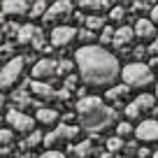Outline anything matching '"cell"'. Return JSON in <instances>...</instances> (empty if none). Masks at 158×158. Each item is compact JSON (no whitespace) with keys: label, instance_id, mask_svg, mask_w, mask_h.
Segmentation results:
<instances>
[{"label":"cell","instance_id":"f546056e","mask_svg":"<svg viewBox=\"0 0 158 158\" xmlns=\"http://www.w3.org/2000/svg\"><path fill=\"white\" fill-rule=\"evenodd\" d=\"M30 44H33L35 49H42V47H44V35H42L40 28H35V35H33V42H30Z\"/></svg>","mask_w":158,"mask_h":158},{"label":"cell","instance_id":"f1b7e54d","mask_svg":"<svg viewBox=\"0 0 158 158\" xmlns=\"http://www.w3.org/2000/svg\"><path fill=\"white\" fill-rule=\"evenodd\" d=\"M123 16H126V10H123V7H112V10H109V19L116 21V23H121V21H123Z\"/></svg>","mask_w":158,"mask_h":158},{"label":"cell","instance_id":"9a60e30c","mask_svg":"<svg viewBox=\"0 0 158 158\" xmlns=\"http://www.w3.org/2000/svg\"><path fill=\"white\" fill-rule=\"evenodd\" d=\"M35 121H40L42 126H54L56 121H58V112L51 107H44V109H40L37 114H35Z\"/></svg>","mask_w":158,"mask_h":158},{"label":"cell","instance_id":"30bf717a","mask_svg":"<svg viewBox=\"0 0 158 158\" xmlns=\"http://www.w3.org/2000/svg\"><path fill=\"white\" fill-rule=\"evenodd\" d=\"M135 137L142 139V142H158V121L147 118L135 128Z\"/></svg>","mask_w":158,"mask_h":158},{"label":"cell","instance_id":"5bb4252c","mask_svg":"<svg viewBox=\"0 0 158 158\" xmlns=\"http://www.w3.org/2000/svg\"><path fill=\"white\" fill-rule=\"evenodd\" d=\"M135 40V30L133 28H128V26H121V28L116 30V35H114V42L112 44L116 47V49H123L128 42H133Z\"/></svg>","mask_w":158,"mask_h":158},{"label":"cell","instance_id":"7c38bea8","mask_svg":"<svg viewBox=\"0 0 158 158\" xmlns=\"http://www.w3.org/2000/svg\"><path fill=\"white\" fill-rule=\"evenodd\" d=\"M2 14H10V16H23V14H30V5L28 0H5L0 5Z\"/></svg>","mask_w":158,"mask_h":158},{"label":"cell","instance_id":"e0dca14e","mask_svg":"<svg viewBox=\"0 0 158 158\" xmlns=\"http://www.w3.org/2000/svg\"><path fill=\"white\" fill-rule=\"evenodd\" d=\"M84 23H86V30H91V33L105 28V19H102L100 14H89V16H84Z\"/></svg>","mask_w":158,"mask_h":158},{"label":"cell","instance_id":"2e32d148","mask_svg":"<svg viewBox=\"0 0 158 158\" xmlns=\"http://www.w3.org/2000/svg\"><path fill=\"white\" fill-rule=\"evenodd\" d=\"M30 91H33L35 95H40V98H51V95H54V89H51V84H47V81H33V84H30Z\"/></svg>","mask_w":158,"mask_h":158},{"label":"cell","instance_id":"9c48e42d","mask_svg":"<svg viewBox=\"0 0 158 158\" xmlns=\"http://www.w3.org/2000/svg\"><path fill=\"white\" fill-rule=\"evenodd\" d=\"M77 37V30L70 28V26H56L51 30V47H68L72 40Z\"/></svg>","mask_w":158,"mask_h":158},{"label":"cell","instance_id":"836d02e7","mask_svg":"<svg viewBox=\"0 0 158 158\" xmlns=\"http://www.w3.org/2000/svg\"><path fill=\"white\" fill-rule=\"evenodd\" d=\"M149 156H151V151H149L147 147H139L137 149V158H149Z\"/></svg>","mask_w":158,"mask_h":158},{"label":"cell","instance_id":"ffe728a7","mask_svg":"<svg viewBox=\"0 0 158 158\" xmlns=\"http://www.w3.org/2000/svg\"><path fill=\"white\" fill-rule=\"evenodd\" d=\"M128 86H123V84H121V86H112V89H109L107 91V98L109 100H123L126 98V95H128Z\"/></svg>","mask_w":158,"mask_h":158},{"label":"cell","instance_id":"d6a6232c","mask_svg":"<svg viewBox=\"0 0 158 158\" xmlns=\"http://www.w3.org/2000/svg\"><path fill=\"white\" fill-rule=\"evenodd\" d=\"M149 54L151 56H158V35L151 40V47H149Z\"/></svg>","mask_w":158,"mask_h":158},{"label":"cell","instance_id":"603a6c76","mask_svg":"<svg viewBox=\"0 0 158 158\" xmlns=\"http://www.w3.org/2000/svg\"><path fill=\"white\" fill-rule=\"evenodd\" d=\"M47 10H49L47 0H35V5L30 7V16H33V19H37V16H44Z\"/></svg>","mask_w":158,"mask_h":158},{"label":"cell","instance_id":"1f68e13d","mask_svg":"<svg viewBox=\"0 0 158 158\" xmlns=\"http://www.w3.org/2000/svg\"><path fill=\"white\" fill-rule=\"evenodd\" d=\"M40 158H65V153H60V151H44Z\"/></svg>","mask_w":158,"mask_h":158},{"label":"cell","instance_id":"ab89813d","mask_svg":"<svg viewBox=\"0 0 158 158\" xmlns=\"http://www.w3.org/2000/svg\"><path fill=\"white\" fill-rule=\"evenodd\" d=\"M151 65H158V56H151Z\"/></svg>","mask_w":158,"mask_h":158},{"label":"cell","instance_id":"60d3db41","mask_svg":"<svg viewBox=\"0 0 158 158\" xmlns=\"http://www.w3.org/2000/svg\"><path fill=\"white\" fill-rule=\"evenodd\" d=\"M153 158H158V151H156V153H153Z\"/></svg>","mask_w":158,"mask_h":158},{"label":"cell","instance_id":"3957f363","mask_svg":"<svg viewBox=\"0 0 158 158\" xmlns=\"http://www.w3.org/2000/svg\"><path fill=\"white\" fill-rule=\"evenodd\" d=\"M123 77V86L128 89H147L153 84V70L144 63H128L121 70Z\"/></svg>","mask_w":158,"mask_h":158},{"label":"cell","instance_id":"8992f818","mask_svg":"<svg viewBox=\"0 0 158 158\" xmlns=\"http://www.w3.org/2000/svg\"><path fill=\"white\" fill-rule=\"evenodd\" d=\"M156 109V98L151 93H139L133 102L126 105V116L128 118H139L144 112H153Z\"/></svg>","mask_w":158,"mask_h":158},{"label":"cell","instance_id":"4fadbf2b","mask_svg":"<svg viewBox=\"0 0 158 158\" xmlns=\"http://www.w3.org/2000/svg\"><path fill=\"white\" fill-rule=\"evenodd\" d=\"M133 30H135V37H139V40H153L156 37V26L149 19H137Z\"/></svg>","mask_w":158,"mask_h":158},{"label":"cell","instance_id":"484cf974","mask_svg":"<svg viewBox=\"0 0 158 158\" xmlns=\"http://www.w3.org/2000/svg\"><path fill=\"white\" fill-rule=\"evenodd\" d=\"M123 139H118V137H109L107 139V151L109 153H116V151H123Z\"/></svg>","mask_w":158,"mask_h":158},{"label":"cell","instance_id":"6da1fadb","mask_svg":"<svg viewBox=\"0 0 158 158\" xmlns=\"http://www.w3.org/2000/svg\"><path fill=\"white\" fill-rule=\"evenodd\" d=\"M74 63H77L81 79L86 86H109L116 81V77L121 74L116 56H112L105 47L98 44H84L79 47L74 54Z\"/></svg>","mask_w":158,"mask_h":158},{"label":"cell","instance_id":"ac0fdd59","mask_svg":"<svg viewBox=\"0 0 158 158\" xmlns=\"http://www.w3.org/2000/svg\"><path fill=\"white\" fill-rule=\"evenodd\" d=\"M79 7H81V10H91V12H100V10H112L107 0H98V2H95V0H81V2H79Z\"/></svg>","mask_w":158,"mask_h":158},{"label":"cell","instance_id":"83f0119b","mask_svg":"<svg viewBox=\"0 0 158 158\" xmlns=\"http://www.w3.org/2000/svg\"><path fill=\"white\" fill-rule=\"evenodd\" d=\"M12 139H14V130H10V128H0V147H10L12 144Z\"/></svg>","mask_w":158,"mask_h":158},{"label":"cell","instance_id":"cb8c5ba5","mask_svg":"<svg viewBox=\"0 0 158 158\" xmlns=\"http://www.w3.org/2000/svg\"><path fill=\"white\" fill-rule=\"evenodd\" d=\"M133 133H135V128L128 123V121H123V123H116V137H118V139H126V137H130Z\"/></svg>","mask_w":158,"mask_h":158},{"label":"cell","instance_id":"52a82bcc","mask_svg":"<svg viewBox=\"0 0 158 158\" xmlns=\"http://www.w3.org/2000/svg\"><path fill=\"white\" fill-rule=\"evenodd\" d=\"M23 72V58H12L0 70V89H12Z\"/></svg>","mask_w":158,"mask_h":158},{"label":"cell","instance_id":"44dd1931","mask_svg":"<svg viewBox=\"0 0 158 158\" xmlns=\"http://www.w3.org/2000/svg\"><path fill=\"white\" fill-rule=\"evenodd\" d=\"M91 153H93V144L86 139V142H79L77 147H74V156H79V158H89Z\"/></svg>","mask_w":158,"mask_h":158},{"label":"cell","instance_id":"277c9868","mask_svg":"<svg viewBox=\"0 0 158 158\" xmlns=\"http://www.w3.org/2000/svg\"><path fill=\"white\" fill-rule=\"evenodd\" d=\"M79 133H81V130H79V126H74V123H60L56 130H51V133L44 137V144H47V149H49V151H56L60 144L74 139Z\"/></svg>","mask_w":158,"mask_h":158},{"label":"cell","instance_id":"5b68a950","mask_svg":"<svg viewBox=\"0 0 158 158\" xmlns=\"http://www.w3.org/2000/svg\"><path fill=\"white\" fill-rule=\"evenodd\" d=\"M5 118H7V123H10V130H16V133H23V135L35 133V118H30L21 109H10Z\"/></svg>","mask_w":158,"mask_h":158},{"label":"cell","instance_id":"7402d4cb","mask_svg":"<svg viewBox=\"0 0 158 158\" xmlns=\"http://www.w3.org/2000/svg\"><path fill=\"white\" fill-rule=\"evenodd\" d=\"M40 142H42V133H40V130H35V133H30L28 137L21 142V149H33V147H37Z\"/></svg>","mask_w":158,"mask_h":158},{"label":"cell","instance_id":"d590c367","mask_svg":"<svg viewBox=\"0 0 158 158\" xmlns=\"http://www.w3.org/2000/svg\"><path fill=\"white\" fill-rule=\"evenodd\" d=\"M58 98H60V100H68V98H70V91H68V89H60V91H58Z\"/></svg>","mask_w":158,"mask_h":158},{"label":"cell","instance_id":"d4e9b609","mask_svg":"<svg viewBox=\"0 0 158 158\" xmlns=\"http://www.w3.org/2000/svg\"><path fill=\"white\" fill-rule=\"evenodd\" d=\"M114 35H116V30H114L112 26H105V28L100 30V44H112Z\"/></svg>","mask_w":158,"mask_h":158},{"label":"cell","instance_id":"7a4b0ae2","mask_svg":"<svg viewBox=\"0 0 158 158\" xmlns=\"http://www.w3.org/2000/svg\"><path fill=\"white\" fill-rule=\"evenodd\" d=\"M79 128L86 133H100L114 123V109L107 107L100 98H81L77 102Z\"/></svg>","mask_w":158,"mask_h":158},{"label":"cell","instance_id":"b9f144b4","mask_svg":"<svg viewBox=\"0 0 158 158\" xmlns=\"http://www.w3.org/2000/svg\"><path fill=\"white\" fill-rule=\"evenodd\" d=\"M156 95H158V84H156Z\"/></svg>","mask_w":158,"mask_h":158},{"label":"cell","instance_id":"f35d334b","mask_svg":"<svg viewBox=\"0 0 158 158\" xmlns=\"http://www.w3.org/2000/svg\"><path fill=\"white\" fill-rule=\"evenodd\" d=\"M2 107H5V95L0 93V112H2Z\"/></svg>","mask_w":158,"mask_h":158},{"label":"cell","instance_id":"d6986e66","mask_svg":"<svg viewBox=\"0 0 158 158\" xmlns=\"http://www.w3.org/2000/svg\"><path fill=\"white\" fill-rule=\"evenodd\" d=\"M33 35H35V26H21L16 33V40H19V44H30Z\"/></svg>","mask_w":158,"mask_h":158},{"label":"cell","instance_id":"e575fe53","mask_svg":"<svg viewBox=\"0 0 158 158\" xmlns=\"http://www.w3.org/2000/svg\"><path fill=\"white\" fill-rule=\"evenodd\" d=\"M149 21H151L153 26L158 23V5H156V7H151V19H149Z\"/></svg>","mask_w":158,"mask_h":158},{"label":"cell","instance_id":"8d00e7d4","mask_svg":"<svg viewBox=\"0 0 158 158\" xmlns=\"http://www.w3.org/2000/svg\"><path fill=\"white\" fill-rule=\"evenodd\" d=\"M74 84H77V77H74V74H70V77H68V91L72 89Z\"/></svg>","mask_w":158,"mask_h":158},{"label":"cell","instance_id":"4316f807","mask_svg":"<svg viewBox=\"0 0 158 158\" xmlns=\"http://www.w3.org/2000/svg\"><path fill=\"white\" fill-rule=\"evenodd\" d=\"M70 72H72V63H70V60H60V63H56V74H60V77H70Z\"/></svg>","mask_w":158,"mask_h":158},{"label":"cell","instance_id":"8fae6325","mask_svg":"<svg viewBox=\"0 0 158 158\" xmlns=\"http://www.w3.org/2000/svg\"><path fill=\"white\" fill-rule=\"evenodd\" d=\"M33 77H35V81H47V79L56 77V63L49 60V58L37 60V63L33 65Z\"/></svg>","mask_w":158,"mask_h":158},{"label":"cell","instance_id":"4dcf8cb0","mask_svg":"<svg viewBox=\"0 0 158 158\" xmlns=\"http://www.w3.org/2000/svg\"><path fill=\"white\" fill-rule=\"evenodd\" d=\"M77 37L81 40V42H91V40L95 37V33H91V30H86V28H84V30H79V33H77Z\"/></svg>","mask_w":158,"mask_h":158},{"label":"cell","instance_id":"74e56055","mask_svg":"<svg viewBox=\"0 0 158 158\" xmlns=\"http://www.w3.org/2000/svg\"><path fill=\"white\" fill-rule=\"evenodd\" d=\"M10 156V147H0V158H7Z\"/></svg>","mask_w":158,"mask_h":158},{"label":"cell","instance_id":"ba28073f","mask_svg":"<svg viewBox=\"0 0 158 158\" xmlns=\"http://www.w3.org/2000/svg\"><path fill=\"white\" fill-rule=\"evenodd\" d=\"M70 14H72V2H70V0H58V2H54V5L47 10L44 21L47 23H58V21H65Z\"/></svg>","mask_w":158,"mask_h":158}]
</instances>
